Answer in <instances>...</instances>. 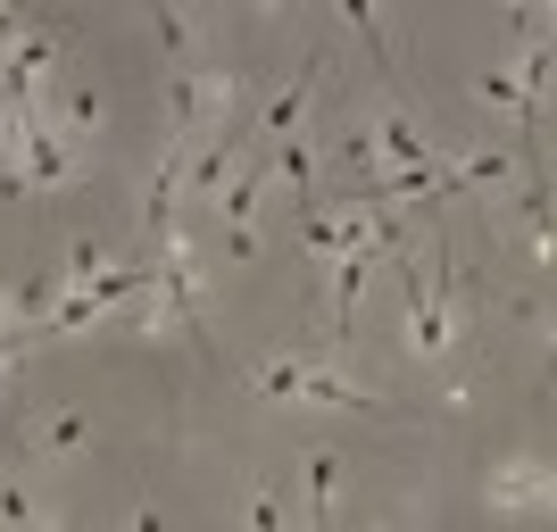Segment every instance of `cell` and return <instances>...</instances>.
Segmentation results:
<instances>
[{
	"instance_id": "obj_1",
	"label": "cell",
	"mask_w": 557,
	"mask_h": 532,
	"mask_svg": "<svg viewBox=\"0 0 557 532\" xmlns=\"http://www.w3.org/2000/svg\"><path fill=\"white\" fill-rule=\"evenodd\" d=\"M333 349H342V342H325V358H308V349L267 358V367H250V392L258 399H300V408H349V417H374L383 399H374L367 383L333 374Z\"/></svg>"
},
{
	"instance_id": "obj_2",
	"label": "cell",
	"mask_w": 557,
	"mask_h": 532,
	"mask_svg": "<svg viewBox=\"0 0 557 532\" xmlns=\"http://www.w3.org/2000/svg\"><path fill=\"white\" fill-rule=\"evenodd\" d=\"M42 125H59V134L75 141V150H92V141H109V100H100V84L92 75H59V84H50L42 92Z\"/></svg>"
},
{
	"instance_id": "obj_3",
	"label": "cell",
	"mask_w": 557,
	"mask_h": 532,
	"mask_svg": "<svg viewBox=\"0 0 557 532\" xmlns=\"http://www.w3.org/2000/svg\"><path fill=\"white\" fill-rule=\"evenodd\" d=\"M242 150H250V134H242V125H216V134H209V150H200V159L184 166V209H209L216 191L233 184Z\"/></svg>"
},
{
	"instance_id": "obj_4",
	"label": "cell",
	"mask_w": 557,
	"mask_h": 532,
	"mask_svg": "<svg viewBox=\"0 0 557 532\" xmlns=\"http://www.w3.org/2000/svg\"><path fill=\"white\" fill-rule=\"evenodd\" d=\"M483 499H491V508H549V466H541V458H508V466H491V474H483Z\"/></svg>"
},
{
	"instance_id": "obj_5",
	"label": "cell",
	"mask_w": 557,
	"mask_h": 532,
	"mask_svg": "<svg viewBox=\"0 0 557 532\" xmlns=\"http://www.w3.org/2000/svg\"><path fill=\"white\" fill-rule=\"evenodd\" d=\"M317 150H325V134H292V141H275V150H267V159H275V175H283V191H292V209H317Z\"/></svg>"
},
{
	"instance_id": "obj_6",
	"label": "cell",
	"mask_w": 557,
	"mask_h": 532,
	"mask_svg": "<svg viewBox=\"0 0 557 532\" xmlns=\"http://www.w3.org/2000/svg\"><path fill=\"white\" fill-rule=\"evenodd\" d=\"M109 267H116L109 242H100V233H75L67 250H59V267H50V283H59V292H84V283H100Z\"/></svg>"
},
{
	"instance_id": "obj_7",
	"label": "cell",
	"mask_w": 557,
	"mask_h": 532,
	"mask_svg": "<svg viewBox=\"0 0 557 532\" xmlns=\"http://www.w3.org/2000/svg\"><path fill=\"white\" fill-rule=\"evenodd\" d=\"M0 532H67V516L42 508V499L25 491V474H0Z\"/></svg>"
},
{
	"instance_id": "obj_8",
	"label": "cell",
	"mask_w": 557,
	"mask_h": 532,
	"mask_svg": "<svg viewBox=\"0 0 557 532\" xmlns=\"http://www.w3.org/2000/svg\"><path fill=\"white\" fill-rule=\"evenodd\" d=\"M300 483H308V532H333V491H342V458H333V449H308V458H300Z\"/></svg>"
},
{
	"instance_id": "obj_9",
	"label": "cell",
	"mask_w": 557,
	"mask_h": 532,
	"mask_svg": "<svg viewBox=\"0 0 557 532\" xmlns=\"http://www.w3.org/2000/svg\"><path fill=\"white\" fill-rule=\"evenodd\" d=\"M75 449H92V417H84V408H59V417H42V433H34V458H75Z\"/></svg>"
},
{
	"instance_id": "obj_10",
	"label": "cell",
	"mask_w": 557,
	"mask_h": 532,
	"mask_svg": "<svg viewBox=\"0 0 557 532\" xmlns=\"http://www.w3.org/2000/svg\"><path fill=\"white\" fill-rule=\"evenodd\" d=\"M474 100H483V109H499V116H516V125H541V109L524 100L516 67H491V75H474Z\"/></svg>"
},
{
	"instance_id": "obj_11",
	"label": "cell",
	"mask_w": 557,
	"mask_h": 532,
	"mask_svg": "<svg viewBox=\"0 0 557 532\" xmlns=\"http://www.w3.org/2000/svg\"><path fill=\"white\" fill-rule=\"evenodd\" d=\"M150 34L166 42V67H200V25L184 9H150Z\"/></svg>"
},
{
	"instance_id": "obj_12",
	"label": "cell",
	"mask_w": 557,
	"mask_h": 532,
	"mask_svg": "<svg viewBox=\"0 0 557 532\" xmlns=\"http://www.w3.org/2000/svg\"><path fill=\"white\" fill-rule=\"evenodd\" d=\"M242 524H250V532H292V508H283V491L258 483L250 499H242Z\"/></svg>"
},
{
	"instance_id": "obj_13",
	"label": "cell",
	"mask_w": 557,
	"mask_h": 532,
	"mask_svg": "<svg viewBox=\"0 0 557 532\" xmlns=\"http://www.w3.org/2000/svg\"><path fill=\"white\" fill-rule=\"evenodd\" d=\"M342 25H358V34H367V42H374V59H383V67H392V25H383V9H367V0H342Z\"/></svg>"
},
{
	"instance_id": "obj_14",
	"label": "cell",
	"mask_w": 557,
	"mask_h": 532,
	"mask_svg": "<svg viewBox=\"0 0 557 532\" xmlns=\"http://www.w3.org/2000/svg\"><path fill=\"white\" fill-rule=\"evenodd\" d=\"M258 250H267V233H258V225H225V258H258Z\"/></svg>"
},
{
	"instance_id": "obj_15",
	"label": "cell",
	"mask_w": 557,
	"mask_h": 532,
	"mask_svg": "<svg viewBox=\"0 0 557 532\" xmlns=\"http://www.w3.org/2000/svg\"><path fill=\"white\" fill-rule=\"evenodd\" d=\"M125 532H166V516L159 508H134V524H125Z\"/></svg>"
},
{
	"instance_id": "obj_16",
	"label": "cell",
	"mask_w": 557,
	"mask_h": 532,
	"mask_svg": "<svg viewBox=\"0 0 557 532\" xmlns=\"http://www.w3.org/2000/svg\"><path fill=\"white\" fill-rule=\"evenodd\" d=\"M374 532H392V524H374Z\"/></svg>"
}]
</instances>
